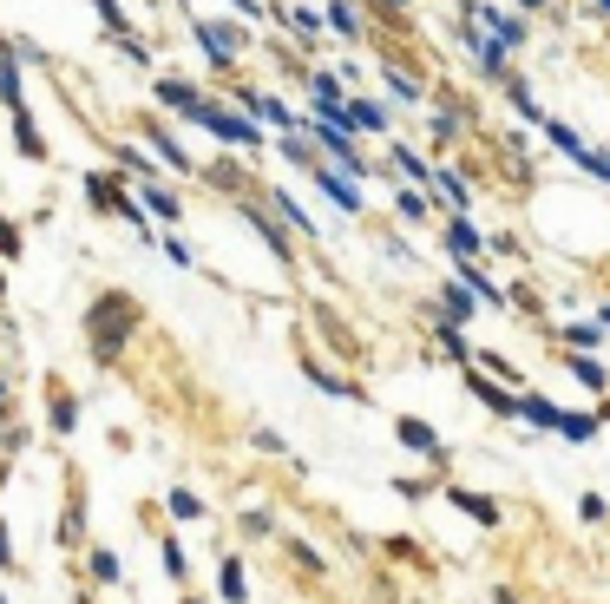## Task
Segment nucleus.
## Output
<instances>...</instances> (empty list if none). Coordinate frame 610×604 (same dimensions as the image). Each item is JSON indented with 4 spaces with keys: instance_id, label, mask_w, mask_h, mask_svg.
<instances>
[{
    "instance_id": "obj_1",
    "label": "nucleus",
    "mask_w": 610,
    "mask_h": 604,
    "mask_svg": "<svg viewBox=\"0 0 610 604\" xmlns=\"http://www.w3.org/2000/svg\"><path fill=\"white\" fill-rule=\"evenodd\" d=\"M131 329H138V303H131L125 289L92 296V309H85V342H92V362H118V349L131 342Z\"/></svg>"
},
{
    "instance_id": "obj_2",
    "label": "nucleus",
    "mask_w": 610,
    "mask_h": 604,
    "mask_svg": "<svg viewBox=\"0 0 610 604\" xmlns=\"http://www.w3.org/2000/svg\"><path fill=\"white\" fill-rule=\"evenodd\" d=\"M197 132H210L217 145H237V151H263V132H269V125H263L256 112H243V105L230 112V105H217V99H210V105H204V118H197Z\"/></svg>"
},
{
    "instance_id": "obj_3",
    "label": "nucleus",
    "mask_w": 610,
    "mask_h": 604,
    "mask_svg": "<svg viewBox=\"0 0 610 604\" xmlns=\"http://www.w3.org/2000/svg\"><path fill=\"white\" fill-rule=\"evenodd\" d=\"M394 441H401L407 454H421V460H427V467H434V474L447 480V467H453V454H447V441H440V434H434V428H427L421 414H401V421H394Z\"/></svg>"
},
{
    "instance_id": "obj_4",
    "label": "nucleus",
    "mask_w": 610,
    "mask_h": 604,
    "mask_svg": "<svg viewBox=\"0 0 610 604\" xmlns=\"http://www.w3.org/2000/svg\"><path fill=\"white\" fill-rule=\"evenodd\" d=\"M151 99H158L164 112H177L184 125H197V118H204V105H210V92H204V86H191V79H177V72L151 79Z\"/></svg>"
},
{
    "instance_id": "obj_5",
    "label": "nucleus",
    "mask_w": 610,
    "mask_h": 604,
    "mask_svg": "<svg viewBox=\"0 0 610 604\" xmlns=\"http://www.w3.org/2000/svg\"><path fill=\"white\" fill-rule=\"evenodd\" d=\"M309 178H315V191H322V197H329L342 217H361V210H368V197H361V178H348L342 164H329V158H322Z\"/></svg>"
},
{
    "instance_id": "obj_6",
    "label": "nucleus",
    "mask_w": 610,
    "mask_h": 604,
    "mask_svg": "<svg viewBox=\"0 0 610 604\" xmlns=\"http://www.w3.org/2000/svg\"><path fill=\"white\" fill-rule=\"evenodd\" d=\"M237 210H243V224H250V230L263 237V250H269V257H276L283 270H296V243L283 237V217H269V210H263L256 197H237Z\"/></svg>"
},
{
    "instance_id": "obj_7",
    "label": "nucleus",
    "mask_w": 610,
    "mask_h": 604,
    "mask_svg": "<svg viewBox=\"0 0 610 604\" xmlns=\"http://www.w3.org/2000/svg\"><path fill=\"white\" fill-rule=\"evenodd\" d=\"M191 39L204 46V59H210V72H237V59H243V46L223 33V20H191Z\"/></svg>"
},
{
    "instance_id": "obj_8",
    "label": "nucleus",
    "mask_w": 610,
    "mask_h": 604,
    "mask_svg": "<svg viewBox=\"0 0 610 604\" xmlns=\"http://www.w3.org/2000/svg\"><path fill=\"white\" fill-rule=\"evenodd\" d=\"M138 138L164 158V171H197V164H191V151H184V138H177L164 118H151V112H145V118H138Z\"/></svg>"
},
{
    "instance_id": "obj_9",
    "label": "nucleus",
    "mask_w": 610,
    "mask_h": 604,
    "mask_svg": "<svg viewBox=\"0 0 610 604\" xmlns=\"http://www.w3.org/2000/svg\"><path fill=\"white\" fill-rule=\"evenodd\" d=\"M237 105H243V112H256V118H263L269 132H302V118H296V112H289V105H283L276 92H256V86H237Z\"/></svg>"
},
{
    "instance_id": "obj_10",
    "label": "nucleus",
    "mask_w": 610,
    "mask_h": 604,
    "mask_svg": "<svg viewBox=\"0 0 610 604\" xmlns=\"http://www.w3.org/2000/svg\"><path fill=\"white\" fill-rule=\"evenodd\" d=\"M467 105L460 99H440V105H427V138H434V151H447L453 138H467Z\"/></svg>"
},
{
    "instance_id": "obj_11",
    "label": "nucleus",
    "mask_w": 610,
    "mask_h": 604,
    "mask_svg": "<svg viewBox=\"0 0 610 604\" xmlns=\"http://www.w3.org/2000/svg\"><path fill=\"white\" fill-rule=\"evenodd\" d=\"M440 237H447L453 257H480V250H493V237H480L467 210H440Z\"/></svg>"
},
{
    "instance_id": "obj_12",
    "label": "nucleus",
    "mask_w": 610,
    "mask_h": 604,
    "mask_svg": "<svg viewBox=\"0 0 610 604\" xmlns=\"http://www.w3.org/2000/svg\"><path fill=\"white\" fill-rule=\"evenodd\" d=\"M381 86H388L401 105H427V79H421L407 59H381Z\"/></svg>"
},
{
    "instance_id": "obj_13",
    "label": "nucleus",
    "mask_w": 610,
    "mask_h": 604,
    "mask_svg": "<svg viewBox=\"0 0 610 604\" xmlns=\"http://www.w3.org/2000/svg\"><path fill=\"white\" fill-rule=\"evenodd\" d=\"M348 118L361 125V138H388L394 132V112L381 99H368V92H348Z\"/></svg>"
},
{
    "instance_id": "obj_14",
    "label": "nucleus",
    "mask_w": 610,
    "mask_h": 604,
    "mask_svg": "<svg viewBox=\"0 0 610 604\" xmlns=\"http://www.w3.org/2000/svg\"><path fill=\"white\" fill-rule=\"evenodd\" d=\"M138 197H145V210H151L158 224H184V197H177L164 178H138Z\"/></svg>"
},
{
    "instance_id": "obj_15",
    "label": "nucleus",
    "mask_w": 610,
    "mask_h": 604,
    "mask_svg": "<svg viewBox=\"0 0 610 604\" xmlns=\"http://www.w3.org/2000/svg\"><path fill=\"white\" fill-rule=\"evenodd\" d=\"M440 500H447V506H460L473 526H499V520H506V513H499V500H486V493H473V487H440Z\"/></svg>"
},
{
    "instance_id": "obj_16",
    "label": "nucleus",
    "mask_w": 610,
    "mask_h": 604,
    "mask_svg": "<svg viewBox=\"0 0 610 604\" xmlns=\"http://www.w3.org/2000/svg\"><path fill=\"white\" fill-rule=\"evenodd\" d=\"M283 20H289V39H296V46H322V33H329V13H315V7H302V0H289Z\"/></svg>"
},
{
    "instance_id": "obj_17",
    "label": "nucleus",
    "mask_w": 610,
    "mask_h": 604,
    "mask_svg": "<svg viewBox=\"0 0 610 604\" xmlns=\"http://www.w3.org/2000/svg\"><path fill=\"white\" fill-rule=\"evenodd\" d=\"M7 132H13V145H20V158H26V164H46V138H39V125H33V112H26V105H13V112H7Z\"/></svg>"
},
{
    "instance_id": "obj_18",
    "label": "nucleus",
    "mask_w": 610,
    "mask_h": 604,
    "mask_svg": "<svg viewBox=\"0 0 610 604\" xmlns=\"http://www.w3.org/2000/svg\"><path fill=\"white\" fill-rule=\"evenodd\" d=\"M427 191H434V204H447V210H467V217H473V184H467L460 171H447V164H440V171L427 178Z\"/></svg>"
},
{
    "instance_id": "obj_19",
    "label": "nucleus",
    "mask_w": 610,
    "mask_h": 604,
    "mask_svg": "<svg viewBox=\"0 0 610 604\" xmlns=\"http://www.w3.org/2000/svg\"><path fill=\"white\" fill-rule=\"evenodd\" d=\"M217 592H223V604H250V572H243V552H223V566H217Z\"/></svg>"
},
{
    "instance_id": "obj_20",
    "label": "nucleus",
    "mask_w": 610,
    "mask_h": 604,
    "mask_svg": "<svg viewBox=\"0 0 610 604\" xmlns=\"http://www.w3.org/2000/svg\"><path fill=\"white\" fill-rule=\"evenodd\" d=\"M499 92L513 99V112H519L526 125H545V105H539V92H532V79H526V72H513V79H506Z\"/></svg>"
},
{
    "instance_id": "obj_21",
    "label": "nucleus",
    "mask_w": 610,
    "mask_h": 604,
    "mask_svg": "<svg viewBox=\"0 0 610 604\" xmlns=\"http://www.w3.org/2000/svg\"><path fill=\"white\" fill-rule=\"evenodd\" d=\"M112 164L131 171V178H164V158H158V151H138V145H125V138L112 145Z\"/></svg>"
},
{
    "instance_id": "obj_22",
    "label": "nucleus",
    "mask_w": 610,
    "mask_h": 604,
    "mask_svg": "<svg viewBox=\"0 0 610 604\" xmlns=\"http://www.w3.org/2000/svg\"><path fill=\"white\" fill-rule=\"evenodd\" d=\"M473 309H486V303H480L467 283H440V316H447V322H460V329H467V322H473Z\"/></svg>"
},
{
    "instance_id": "obj_23",
    "label": "nucleus",
    "mask_w": 610,
    "mask_h": 604,
    "mask_svg": "<svg viewBox=\"0 0 610 604\" xmlns=\"http://www.w3.org/2000/svg\"><path fill=\"white\" fill-rule=\"evenodd\" d=\"M302 375H309V381H315L322 395H335V401H368V395H361L355 381H342V375H335V368H322L315 355H302Z\"/></svg>"
},
{
    "instance_id": "obj_24",
    "label": "nucleus",
    "mask_w": 610,
    "mask_h": 604,
    "mask_svg": "<svg viewBox=\"0 0 610 604\" xmlns=\"http://www.w3.org/2000/svg\"><path fill=\"white\" fill-rule=\"evenodd\" d=\"M519 421H526V428H545V434H559L565 408H559L552 395H519Z\"/></svg>"
},
{
    "instance_id": "obj_25",
    "label": "nucleus",
    "mask_w": 610,
    "mask_h": 604,
    "mask_svg": "<svg viewBox=\"0 0 610 604\" xmlns=\"http://www.w3.org/2000/svg\"><path fill=\"white\" fill-rule=\"evenodd\" d=\"M269 210H276V217H283V224H289L296 237H322V230H315V217H309V210H302V204H296V197H289L283 184L269 191Z\"/></svg>"
},
{
    "instance_id": "obj_26",
    "label": "nucleus",
    "mask_w": 610,
    "mask_h": 604,
    "mask_svg": "<svg viewBox=\"0 0 610 604\" xmlns=\"http://www.w3.org/2000/svg\"><path fill=\"white\" fill-rule=\"evenodd\" d=\"M85 572H92V585H125V559L105 546H85Z\"/></svg>"
},
{
    "instance_id": "obj_27",
    "label": "nucleus",
    "mask_w": 610,
    "mask_h": 604,
    "mask_svg": "<svg viewBox=\"0 0 610 604\" xmlns=\"http://www.w3.org/2000/svg\"><path fill=\"white\" fill-rule=\"evenodd\" d=\"M322 13H329V33H335V39H361V33H368V26H361V7H355V0H329Z\"/></svg>"
},
{
    "instance_id": "obj_28",
    "label": "nucleus",
    "mask_w": 610,
    "mask_h": 604,
    "mask_svg": "<svg viewBox=\"0 0 610 604\" xmlns=\"http://www.w3.org/2000/svg\"><path fill=\"white\" fill-rule=\"evenodd\" d=\"M605 335H610L605 316H598V322H572V329H559V342H565V349H585V355H598V349H605Z\"/></svg>"
},
{
    "instance_id": "obj_29",
    "label": "nucleus",
    "mask_w": 610,
    "mask_h": 604,
    "mask_svg": "<svg viewBox=\"0 0 610 604\" xmlns=\"http://www.w3.org/2000/svg\"><path fill=\"white\" fill-rule=\"evenodd\" d=\"M539 132H545V145H559V151H565V158H572V164H578V158H585V151H591V145H585V138H578V125H565V118H545V125H539Z\"/></svg>"
},
{
    "instance_id": "obj_30",
    "label": "nucleus",
    "mask_w": 610,
    "mask_h": 604,
    "mask_svg": "<svg viewBox=\"0 0 610 604\" xmlns=\"http://www.w3.org/2000/svg\"><path fill=\"white\" fill-rule=\"evenodd\" d=\"M46 428L66 441L72 428H79V395H66V388H53V408H46Z\"/></svg>"
},
{
    "instance_id": "obj_31",
    "label": "nucleus",
    "mask_w": 610,
    "mask_h": 604,
    "mask_svg": "<svg viewBox=\"0 0 610 604\" xmlns=\"http://www.w3.org/2000/svg\"><path fill=\"white\" fill-rule=\"evenodd\" d=\"M572 381H578V388H591V395H605V388H610L605 362H598V355H585V349H572Z\"/></svg>"
},
{
    "instance_id": "obj_32",
    "label": "nucleus",
    "mask_w": 610,
    "mask_h": 604,
    "mask_svg": "<svg viewBox=\"0 0 610 604\" xmlns=\"http://www.w3.org/2000/svg\"><path fill=\"white\" fill-rule=\"evenodd\" d=\"M204 178H210V191H223V197H250V171H237L230 158H223V164H210Z\"/></svg>"
},
{
    "instance_id": "obj_33",
    "label": "nucleus",
    "mask_w": 610,
    "mask_h": 604,
    "mask_svg": "<svg viewBox=\"0 0 610 604\" xmlns=\"http://www.w3.org/2000/svg\"><path fill=\"white\" fill-rule=\"evenodd\" d=\"M440 355H447V362H460V368H467V362H473V355H480V349H473V342H467V329H460V322H447V316H440Z\"/></svg>"
},
{
    "instance_id": "obj_34",
    "label": "nucleus",
    "mask_w": 610,
    "mask_h": 604,
    "mask_svg": "<svg viewBox=\"0 0 610 604\" xmlns=\"http://www.w3.org/2000/svg\"><path fill=\"white\" fill-rule=\"evenodd\" d=\"M605 421H610L605 408H598V414H565V421H559V434H565L572 447H585V441H598V428H605Z\"/></svg>"
},
{
    "instance_id": "obj_35",
    "label": "nucleus",
    "mask_w": 610,
    "mask_h": 604,
    "mask_svg": "<svg viewBox=\"0 0 610 604\" xmlns=\"http://www.w3.org/2000/svg\"><path fill=\"white\" fill-rule=\"evenodd\" d=\"M394 210H401V217H414V224H427L440 204H434V191H394Z\"/></svg>"
},
{
    "instance_id": "obj_36",
    "label": "nucleus",
    "mask_w": 610,
    "mask_h": 604,
    "mask_svg": "<svg viewBox=\"0 0 610 604\" xmlns=\"http://www.w3.org/2000/svg\"><path fill=\"white\" fill-rule=\"evenodd\" d=\"M164 513H171L177 526H191V520H204V500H197L191 487H171V500H164Z\"/></svg>"
},
{
    "instance_id": "obj_37",
    "label": "nucleus",
    "mask_w": 610,
    "mask_h": 604,
    "mask_svg": "<svg viewBox=\"0 0 610 604\" xmlns=\"http://www.w3.org/2000/svg\"><path fill=\"white\" fill-rule=\"evenodd\" d=\"M0 105H26V79H20V59H0Z\"/></svg>"
},
{
    "instance_id": "obj_38",
    "label": "nucleus",
    "mask_w": 610,
    "mask_h": 604,
    "mask_svg": "<svg viewBox=\"0 0 610 604\" xmlns=\"http://www.w3.org/2000/svg\"><path fill=\"white\" fill-rule=\"evenodd\" d=\"M388 164H401V171H407V178H421V184L434 178V164H427L421 151H407V145H394V138H388Z\"/></svg>"
},
{
    "instance_id": "obj_39",
    "label": "nucleus",
    "mask_w": 610,
    "mask_h": 604,
    "mask_svg": "<svg viewBox=\"0 0 610 604\" xmlns=\"http://www.w3.org/2000/svg\"><path fill=\"white\" fill-rule=\"evenodd\" d=\"M283 552H289V566H296V572H309V579H322V572H329V559H322L315 546H302V539H289Z\"/></svg>"
},
{
    "instance_id": "obj_40",
    "label": "nucleus",
    "mask_w": 610,
    "mask_h": 604,
    "mask_svg": "<svg viewBox=\"0 0 610 604\" xmlns=\"http://www.w3.org/2000/svg\"><path fill=\"white\" fill-rule=\"evenodd\" d=\"M59 539H66V546H79V539H85V506H79V493L66 500V520H59Z\"/></svg>"
},
{
    "instance_id": "obj_41",
    "label": "nucleus",
    "mask_w": 610,
    "mask_h": 604,
    "mask_svg": "<svg viewBox=\"0 0 610 604\" xmlns=\"http://www.w3.org/2000/svg\"><path fill=\"white\" fill-rule=\"evenodd\" d=\"M112 46H118V53H125L131 66H151V46H145V39H138L131 26H125V33H112Z\"/></svg>"
},
{
    "instance_id": "obj_42",
    "label": "nucleus",
    "mask_w": 610,
    "mask_h": 604,
    "mask_svg": "<svg viewBox=\"0 0 610 604\" xmlns=\"http://www.w3.org/2000/svg\"><path fill=\"white\" fill-rule=\"evenodd\" d=\"M158 552H164V559H158V566H164V572H171V579H191V559H184V546H177V539H164V546H158Z\"/></svg>"
},
{
    "instance_id": "obj_43",
    "label": "nucleus",
    "mask_w": 610,
    "mask_h": 604,
    "mask_svg": "<svg viewBox=\"0 0 610 604\" xmlns=\"http://www.w3.org/2000/svg\"><path fill=\"white\" fill-rule=\"evenodd\" d=\"M473 362H480V368H486V375H499V381H519V368H513V362H506V355H493V349H480V355H473Z\"/></svg>"
},
{
    "instance_id": "obj_44",
    "label": "nucleus",
    "mask_w": 610,
    "mask_h": 604,
    "mask_svg": "<svg viewBox=\"0 0 610 604\" xmlns=\"http://www.w3.org/2000/svg\"><path fill=\"white\" fill-rule=\"evenodd\" d=\"M243 533L269 539V533H276V513H269V506H250V513H243Z\"/></svg>"
},
{
    "instance_id": "obj_45",
    "label": "nucleus",
    "mask_w": 610,
    "mask_h": 604,
    "mask_svg": "<svg viewBox=\"0 0 610 604\" xmlns=\"http://www.w3.org/2000/svg\"><path fill=\"white\" fill-rule=\"evenodd\" d=\"M578 520H585V526H605V520H610V500L585 493V500H578Z\"/></svg>"
},
{
    "instance_id": "obj_46",
    "label": "nucleus",
    "mask_w": 610,
    "mask_h": 604,
    "mask_svg": "<svg viewBox=\"0 0 610 604\" xmlns=\"http://www.w3.org/2000/svg\"><path fill=\"white\" fill-rule=\"evenodd\" d=\"M158 250H164V257H171V263H177V270H191V263H197V250H191V243H184V237H164V243H158Z\"/></svg>"
},
{
    "instance_id": "obj_47",
    "label": "nucleus",
    "mask_w": 610,
    "mask_h": 604,
    "mask_svg": "<svg viewBox=\"0 0 610 604\" xmlns=\"http://www.w3.org/2000/svg\"><path fill=\"white\" fill-rule=\"evenodd\" d=\"M92 13L105 20V33H125V7L118 0H92Z\"/></svg>"
},
{
    "instance_id": "obj_48",
    "label": "nucleus",
    "mask_w": 610,
    "mask_h": 604,
    "mask_svg": "<svg viewBox=\"0 0 610 604\" xmlns=\"http://www.w3.org/2000/svg\"><path fill=\"white\" fill-rule=\"evenodd\" d=\"M20 250H26V237H20V230L0 217V257H7V263H20Z\"/></svg>"
},
{
    "instance_id": "obj_49",
    "label": "nucleus",
    "mask_w": 610,
    "mask_h": 604,
    "mask_svg": "<svg viewBox=\"0 0 610 604\" xmlns=\"http://www.w3.org/2000/svg\"><path fill=\"white\" fill-rule=\"evenodd\" d=\"M13 566H20V559H13V533L0 526V572H13Z\"/></svg>"
},
{
    "instance_id": "obj_50",
    "label": "nucleus",
    "mask_w": 610,
    "mask_h": 604,
    "mask_svg": "<svg viewBox=\"0 0 610 604\" xmlns=\"http://www.w3.org/2000/svg\"><path fill=\"white\" fill-rule=\"evenodd\" d=\"M230 7H237L243 20H263V0H230Z\"/></svg>"
},
{
    "instance_id": "obj_51",
    "label": "nucleus",
    "mask_w": 610,
    "mask_h": 604,
    "mask_svg": "<svg viewBox=\"0 0 610 604\" xmlns=\"http://www.w3.org/2000/svg\"><path fill=\"white\" fill-rule=\"evenodd\" d=\"M375 7H381V13H407L414 0H375Z\"/></svg>"
},
{
    "instance_id": "obj_52",
    "label": "nucleus",
    "mask_w": 610,
    "mask_h": 604,
    "mask_svg": "<svg viewBox=\"0 0 610 604\" xmlns=\"http://www.w3.org/2000/svg\"><path fill=\"white\" fill-rule=\"evenodd\" d=\"M493 604H526L519 592H493Z\"/></svg>"
},
{
    "instance_id": "obj_53",
    "label": "nucleus",
    "mask_w": 610,
    "mask_h": 604,
    "mask_svg": "<svg viewBox=\"0 0 610 604\" xmlns=\"http://www.w3.org/2000/svg\"><path fill=\"white\" fill-rule=\"evenodd\" d=\"M519 7H526V13H539V7H545V0H519Z\"/></svg>"
},
{
    "instance_id": "obj_54",
    "label": "nucleus",
    "mask_w": 610,
    "mask_h": 604,
    "mask_svg": "<svg viewBox=\"0 0 610 604\" xmlns=\"http://www.w3.org/2000/svg\"><path fill=\"white\" fill-rule=\"evenodd\" d=\"M0 296H7V257H0Z\"/></svg>"
},
{
    "instance_id": "obj_55",
    "label": "nucleus",
    "mask_w": 610,
    "mask_h": 604,
    "mask_svg": "<svg viewBox=\"0 0 610 604\" xmlns=\"http://www.w3.org/2000/svg\"><path fill=\"white\" fill-rule=\"evenodd\" d=\"M591 7H598V13H605V20H610V0H591Z\"/></svg>"
},
{
    "instance_id": "obj_56",
    "label": "nucleus",
    "mask_w": 610,
    "mask_h": 604,
    "mask_svg": "<svg viewBox=\"0 0 610 604\" xmlns=\"http://www.w3.org/2000/svg\"><path fill=\"white\" fill-rule=\"evenodd\" d=\"M0 414H7V381H0Z\"/></svg>"
},
{
    "instance_id": "obj_57",
    "label": "nucleus",
    "mask_w": 610,
    "mask_h": 604,
    "mask_svg": "<svg viewBox=\"0 0 610 604\" xmlns=\"http://www.w3.org/2000/svg\"><path fill=\"white\" fill-rule=\"evenodd\" d=\"M598 316H605V322H610V303H605V309H598Z\"/></svg>"
},
{
    "instance_id": "obj_58",
    "label": "nucleus",
    "mask_w": 610,
    "mask_h": 604,
    "mask_svg": "<svg viewBox=\"0 0 610 604\" xmlns=\"http://www.w3.org/2000/svg\"><path fill=\"white\" fill-rule=\"evenodd\" d=\"M184 604H197V599H184Z\"/></svg>"
}]
</instances>
